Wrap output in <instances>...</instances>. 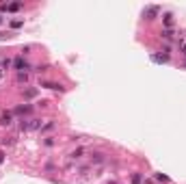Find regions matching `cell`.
I'll return each mask as SVG.
<instances>
[{
    "label": "cell",
    "instance_id": "1",
    "mask_svg": "<svg viewBox=\"0 0 186 184\" xmlns=\"http://www.w3.org/2000/svg\"><path fill=\"white\" fill-rule=\"evenodd\" d=\"M13 65H15L17 74H20V72H24V69H28V63H26V59H24V57H17V59L13 61Z\"/></svg>",
    "mask_w": 186,
    "mask_h": 184
},
{
    "label": "cell",
    "instance_id": "2",
    "mask_svg": "<svg viewBox=\"0 0 186 184\" xmlns=\"http://www.w3.org/2000/svg\"><path fill=\"white\" fill-rule=\"evenodd\" d=\"M158 13H160V9H158V7H147L145 11H143V15L147 17V20H154V17H156Z\"/></svg>",
    "mask_w": 186,
    "mask_h": 184
},
{
    "label": "cell",
    "instance_id": "3",
    "mask_svg": "<svg viewBox=\"0 0 186 184\" xmlns=\"http://www.w3.org/2000/svg\"><path fill=\"white\" fill-rule=\"evenodd\" d=\"M13 124V115L11 113H2L0 115V126H11Z\"/></svg>",
    "mask_w": 186,
    "mask_h": 184
},
{
    "label": "cell",
    "instance_id": "4",
    "mask_svg": "<svg viewBox=\"0 0 186 184\" xmlns=\"http://www.w3.org/2000/svg\"><path fill=\"white\" fill-rule=\"evenodd\" d=\"M31 110H33V108H31L28 104H24V106H17L15 113H17V115H26V113H31Z\"/></svg>",
    "mask_w": 186,
    "mask_h": 184
},
{
    "label": "cell",
    "instance_id": "5",
    "mask_svg": "<svg viewBox=\"0 0 186 184\" xmlns=\"http://www.w3.org/2000/svg\"><path fill=\"white\" fill-rule=\"evenodd\" d=\"M41 85H43L45 89H54V91H63V87H61V85H57V82H41Z\"/></svg>",
    "mask_w": 186,
    "mask_h": 184
},
{
    "label": "cell",
    "instance_id": "6",
    "mask_svg": "<svg viewBox=\"0 0 186 184\" xmlns=\"http://www.w3.org/2000/svg\"><path fill=\"white\" fill-rule=\"evenodd\" d=\"M152 61H154V63H167V61H169V57H167V54H162V57L154 54V57H152Z\"/></svg>",
    "mask_w": 186,
    "mask_h": 184
},
{
    "label": "cell",
    "instance_id": "7",
    "mask_svg": "<svg viewBox=\"0 0 186 184\" xmlns=\"http://www.w3.org/2000/svg\"><path fill=\"white\" fill-rule=\"evenodd\" d=\"M26 80H28V74H26V72H20V74H17V82H26Z\"/></svg>",
    "mask_w": 186,
    "mask_h": 184
},
{
    "label": "cell",
    "instance_id": "8",
    "mask_svg": "<svg viewBox=\"0 0 186 184\" xmlns=\"http://www.w3.org/2000/svg\"><path fill=\"white\" fill-rule=\"evenodd\" d=\"M132 182H134V184H141V173H134V176H132Z\"/></svg>",
    "mask_w": 186,
    "mask_h": 184
},
{
    "label": "cell",
    "instance_id": "9",
    "mask_svg": "<svg viewBox=\"0 0 186 184\" xmlns=\"http://www.w3.org/2000/svg\"><path fill=\"white\" fill-rule=\"evenodd\" d=\"M22 24H24L22 20H13V22H11V26H13V28H20V26H22Z\"/></svg>",
    "mask_w": 186,
    "mask_h": 184
},
{
    "label": "cell",
    "instance_id": "10",
    "mask_svg": "<svg viewBox=\"0 0 186 184\" xmlns=\"http://www.w3.org/2000/svg\"><path fill=\"white\" fill-rule=\"evenodd\" d=\"M164 24H167V26H171V24H173V20H171V15H169V13L164 15Z\"/></svg>",
    "mask_w": 186,
    "mask_h": 184
},
{
    "label": "cell",
    "instance_id": "11",
    "mask_svg": "<svg viewBox=\"0 0 186 184\" xmlns=\"http://www.w3.org/2000/svg\"><path fill=\"white\" fill-rule=\"evenodd\" d=\"M35 95H37L35 89H28V91H26V98H35Z\"/></svg>",
    "mask_w": 186,
    "mask_h": 184
},
{
    "label": "cell",
    "instance_id": "12",
    "mask_svg": "<svg viewBox=\"0 0 186 184\" xmlns=\"http://www.w3.org/2000/svg\"><path fill=\"white\" fill-rule=\"evenodd\" d=\"M162 37H164V39H171L173 33H171V31H162Z\"/></svg>",
    "mask_w": 186,
    "mask_h": 184
},
{
    "label": "cell",
    "instance_id": "13",
    "mask_svg": "<svg viewBox=\"0 0 186 184\" xmlns=\"http://www.w3.org/2000/svg\"><path fill=\"white\" fill-rule=\"evenodd\" d=\"M158 180H160V182H169V178H167V176H162V173H158V176H156Z\"/></svg>",
    "mask_w": 186,
    "mask_h": 184
},
{
    "label": "cell",
    "instance_id": "14",
    "mask_svg": "<svg viewBox=\"0 0 186 184\" xmlns=\"http://www.w3.org/2000/svg\"><path fill=\"white\" fill-rule=\"evenodd\" d=\"M52 128H54V121H50V124H45V126H43V130H52Z\"/></svg>",
    "mask_w": 186,
    "mask_h": 184
},
{
    "label": "cell",
    "instance_id": "15",
    "mask_svg": "<svg viewBox=\"0 0 186 184\" xmlns=\"http://www.w3.org/2000/svg\"><path fill=\"white\" fill-rule=\"evenodd\" d=\"M9 65H11V61H9V59H4V61H2V69H7Z\"/></svg>",
    "mask_w": 186,
    "mask_h": 184
},
{
    "label": "cell",
    "instance_id": "16",
    "mask_svg": "<svg viewBox=\"0 0 186 184\" xmlns=\"http://www.w3.org/2000/svg\"><path fill=\"white\" fill-rule=\"evenodd\" d=\"M0 76H2V61H0Z\"/></svg>",
    "mask_w": 186,
    "mask_h": 184
},
{
    "label": "cell",
    "instance_id": "17",
    "mask_svg": "<svg viewBox=\"0 0 186 184\" xmlns=\"http://www.w3.org/2000/svg\"><path fill=\"white\" fill-rule=\"evenodd\" d=\"M2 158H4V154H2V152H0V162H2Z\"/></svg>",
    "mask_w": 186,
    "mask_h": 184
},
{
    "label": "cell",
    "instance_id": "18",
    "mask_svg": "<svg viewBox=\"0 0 186 184\" xmlns=\"http://www.w3.org/2000/svg\"><path fill=\"white\" fill-rule=\"evenodd\" d=\"M184 52H186V45H184Z\"/></svg>",
    "mask_w": 186,
    "mask_h": 184
},
{
    "label": "cell",
    "instance_id": "19",
    "mask_svg": "<svg viewBox=\"0 0 186 184\" xmlns=\"http://www.w3.org/2000/svg\"><path fill=\"white\" fill-rule=\"evenodd\" d=\"M0 22H2V17H0Z\"/></svg>",
    "mask_w": 186,
    "mask_h": 184
}]
</instances>
